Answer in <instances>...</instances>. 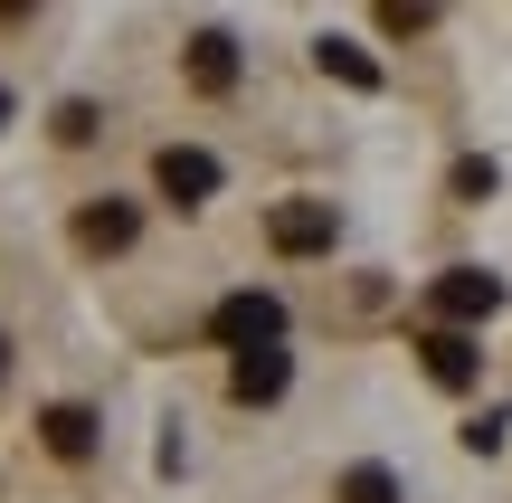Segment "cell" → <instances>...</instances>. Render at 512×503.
I'll return each instance as SVG.
<instances>
[{"label": "cell", "mask_w": 512, "mask_h": 503, "mask_svg": "<svg viewBox=\"0 0 512 503\" xmlns=\"http://www.w3.org/2000/svg\"><path fill=\"white\" fill-rule=\"evenodd\" d=\"M228 390H238V399H247V409H266V399H275V390H285V352H247V361H238V371H228Z\"/></svg>", "instance_id": "cell-8"}, {"label": "cell", "mask_w": 512, "mask_h": 503, "mask_svg": "<svg viewBox=\"0 0 512 503\" xmlns=\"http://www.w3.org/2000/svg\"><path fill=\"white\" fill-rule=\"evenodd\" d=\"M342 503H399V475H389V466H351L342 475Z\"/></svg>", "instance_id": "cell-11"}, {"label": "cell", "mask_w": 512, "mask_h": 503, "mask_svg": "<svg viewBox=\"0 0 512 503\" xmlns=\"http://www.w3.org/2000/svg\"><path fill=\"white\" fill-rule=\"evenodd\" d=\"M48 456H95V418L86 409H48Z\"/></svg>", "instance_id": "cell-9"}, {"label": "cell", "mask_w": 512, "mask_h": 503, "mask_svg": "<svg viewBox=\"0 0 512 503\" xmlns=\"http://www.w3.org/2000/svg\"><path fill=\"white\" fill-rule=\"evenodd\" d=\"M0 124H10V95H0Z\"/></svg>", "instance_id": "cell-13"}, {"label": "cell", "mask_w": 512, "mask_h": 503, "mask_svg": "<svg viewBox=\"0 0 512 503\" xmlns=\"http://www.w3.org/2000/svg\"><path fill=\"white\" fill-rule=\"evenodd\" d=\"M446 314V333H475V323H494L503 314V285L484 276V266H456V276H437V295H427Z\"/></svg>", "instance_id": "cell-2"}, {"label": "cell", "mask_w": 512, "mask_h": 503, "mask_svg": "<svg viewBox=\"0 0 512 503\" xmlns=\"http://www.w3.org/2000/svg\"><path fill=\"white\" fill-rule=\"evenodd\" d=\"M313 57H323V76H342V86H380V67H370L361 48H342V38H323Z\"/></svg>", "instance_id": "cell-10"}, {"label": "cell", "mask_w": 512, "mask_h": 503, "mask_svg": "<svg viewBox=\"0 0 512 503\" xmlns=\"http://www.w3.org/2000/svg\"><path fill=\"white\" fill-rule=\"evenodd\" d=\"M418 361H427L437 390H475V380H484V342L475 333H446V323H437V333H418Z\"/></svg>", "instance_id": "cell-4"}, {"label": "cell", "mask_w": 512, "mask_h": 503, "mask_svg": "<svg viewBox=\"0 0 512 503\" xmlns=\"http://www.w3.org/2000/svg\"><path fill=\"white\" fill-rule=\"evenodd\" d=\"M190 76H200L209 95H219V86H238V38H219V29H200V38H190Z\"/></svg>", "instance_id": "cell-6"}, {"label": "cell", "mask_w": 512, "mask_h": 503, "mask_svg": "<svg viewBox=\"0 0 512 503\" xmlns=\"http://www.w3.org/2000/svg\"><path fill=\"white\" fill-rule=\"evenodd\" d=\"M266 238H275V257H323L342 238V219H332V200H285L266 219Z\"/></svg>", "instance_id": "cell-3"}, {"label": "cell", "mask_w": 512, "mask_h": 503, "mask_svg": "<svg viewBox=\"0 0 512 503\" xmlns=\"http://www.w3.org/2000/svg\"><path fill=\"white\" fill-rule=\"evenodd\" d=\"M76 238H86L95 257H114V247H133V209L124 200H95L86 219H76Z\"/></svg>", "instance_id": "cell-7"}, {"label": "cell", "mask_w": 512, "mask_h": 503, "mask_svg": "<svg viewBox=\"0 0 512 503\" xmlns=\"http://www.w3.org/2000/svg\"><path fill=\"white\" fill-rule=\"evenodd\" d=\"M0 352H10V342H0Z\"/></svg>", "instance_id": "cell-14"}, {"label": "cell", "mask_w": 512, "mask_h": 503, "mask_svg": "<svg viewBox=\"0 0 512 503\" xmlns=\"http://www.w3.org/2000/svg\"><path fill=\"white\" fill-rule=\"evenodd\" d=\"M209 333H219L238 361L247 352H275V342H285V304H275V295H228L219 314H209Z\"/></svg>", "instance_id": "cell-1"}, {"label": "cell", "mask_w": 512, "mask_h": 503, "mask_svg": "<svg viewBox=\"0 0 512 503\" xmlns=\"http://www.w3.org/2000/svg\"><path fill=\"white\" fill-rule=\"evenodd\" d=\"M152 181H162V200H171V209H200L209 190H219V162H209L200 143H171L162 162H152Z\"/></svg>", "instance_id": "cell-5"}, {"label": "cell", "mask_w": 512, "mask_h": 503, "mask_svg": "<svg viewBox=\"0 0 512 503\" xmlns=\"http://www.w3.org/2000/svg\"><path fill=\"white\" fill-rule=\"evenodd\" d=\"M456 200H494V162H456Z\"/></svg>", "instance_id": "cell-12"}]
</instances>
